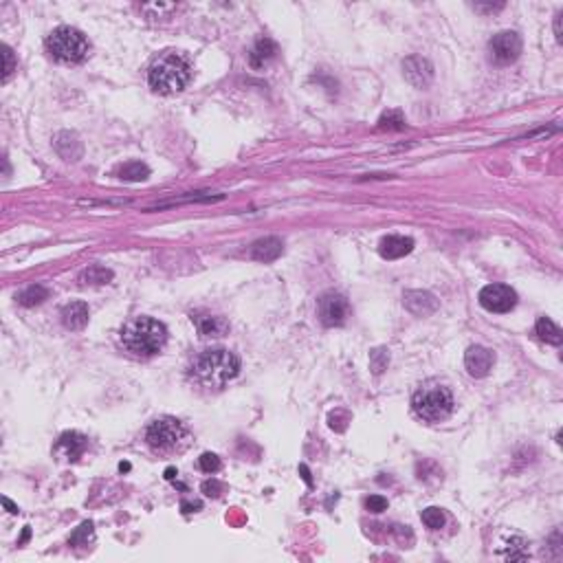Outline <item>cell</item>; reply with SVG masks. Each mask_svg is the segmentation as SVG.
Masks as SVG:
<instances>
[{"label":"cell","mask_w":563,"mask_h":563,"mask_svg":"<svg viewBox=\"0 0 563 563\" xmlns=\"http://www.w3.org/2000/svg\"><path fill=\"white\" fill-rule=\"evenodd\" d=\"M91 539H93V524L86 522V524H82L78 530L73 532V537H71V546H86Z\"/></svg>","instance_id":"obj_26"},{"label":"cell","mask_w":563,"mask_h":563,"mask_svg":"<svg viewBox=\"0 0 563 563\" xmlns=\"http://www.w3.org/2000/svg\"><path fill=\"white\" fill-rule=\"evenodd\" d=\"M119 178L121 181H143V178L150 176V167L141 161H130V163H125L117 170Z\"/></svg>","instance_id":"obj_20"},{"label":"cell","mask_w":563,"mask_h":563,"mask_svg":"<svg viewBox=\"0 0 563 563\" xmlns=\"http://www.w3.org/2000/svg\"><path fill=\"white\" fill-rule=\"evenodd\" d=\"M3 60H5V66H3V82H7L11 78V73L16 71V62H14V51L9 46H3Z\"/></svg>","instance_id":"obj_29"},{"label":"cell","mask_w":563,"mask_h":563,"mask_svg":"<svg viewBox=\"0 0 563 563\" xmlns=\"http://www.w3.org/2000/svg\"><path fill=\"white\" fill-rule=\"evenodd\" d=\"M88 447L86 436L78 431H66L60 436V440L56 443V455L62 460H78Z\"/></svg>","instance_id":"obj_13"},{"label":"cell","mask_w":563,"mask_h":563,"mask_svg":"<svg viewBox=\"0 0 563 563\" xmlns=\"http://www.w3.org/2000/svg\"><path fill=\"white\" fill-rule=\"evenodd\" d=\"M46 297H48V291H46L42 284H33V286L24 289V291L18 295V304H20V306H27V309H31V306L42 304Z\"/></svg>","instance_id":"obj_21"},{"label":"cell","mask_w":563,"mask_h":563,"mask_svg":"<svg viewBox=\"0 0 563 563\" xmlns=\"http://www.w3.org/2000/svg\"><path fill=\"white\" fill-rule=\"evenodd\" d=\"M198 467H200V471H205V473H216V471H220V458L216 455V453H202L200 458H198Z\"/></svg>","instance_id":"obj_27"},{"label":"cell","mask_w":563,"mask_h":563,"mask_svg":"<svg viewBox=\"0 0 563 563\" xmlns=\"http://www.w3.org/2000/svg\"><path fill=\"white\" fill-rule=\"evenodd\" d=\"M167 341V328L152 317H135L121 328V346L139 359H148L163 350Z\"/></svg>","instance_id":"obj_2"},{"label":"cell","mask_w":563,"mask_h":563,"mask_svg":"<svg viewBox=\"0 0 563 563\" xmlns=\"http://www.w3.org/2000/svg\"><path fill=\"white\" fill-rule=\"evenodd\" d=\"M174 475H176V469H167V471H165V477H167V480H174Z\"/></svg>","instance_id":"obj_35"},{"label":"cell","mask_w":563,"mask_h":563,"mask_svg":"<svg viewBox=\"0 0 563 563\" xmlns=\"http://www.w3.org/2000/svg\"><path fill=\"white\" fill-rule=\"evenodd\" d=\"M187 438H190L187 427L172 416H161L155 423H150V427L145 429V443L157 453L181 451L185 449Z\"/></svg>","instance_id":"obj_5"},{"label":"cell","mask_w":563,"mask_h":563,"mask_svg":"<svg viewBox=\"0 0 563 563\" xmlns=\"http://www.w3.org/2000/svg\"><path fill=\"white\" fill-rule=\"evenodd\" d=\"M3 504L7 506V510H9V513H18V506H14V502H11L9 497H3Z\"/></svg>","instance_id":"obj_32"},{"label":"cell","mask_w":563,"mask_h":563,"mask_svg":"<svg viewBox=\"0 0 563 563\" xmlns=\"http://www.w3.org/2000/svg\"><path fill=\"white\" fill-rule=\"evenodd\" d=\"M317 315H319V321L328 328H335V326H344L348 321V315H350V304L348 299L341 295V293H326L319 297L317 301Z\"/></svg>","instance_id":"obj_7"},{"label":"cell","mask_w":563,"mask_h":563,"mask_svg":"<svg viewBox=\"0 0 563 563\" xmlns=\"http://www.w3.org/2000/svg\"><path fill=\"white\" fill-rule=\"evenodd\" d=\"M113 279V271H108L106 267H91L82 273V282L84 284H106V282Z\"/></svg>","instance_id":"obj_22"},{"label":"cell","mask_w":563,"mask_h":563,"mask_svg":"<svg viewBox=\"0 0 563 563\" xmlns=\"http://www.w3.org/2000/svg\"><path fill=\"white\" fill-rule=\"evenodd\" d=\"M403 71H405V78L409 84H414L416 88H427L431 84V78H433V66L425 60V58H407L403 62Z\"/></svg>","instance_id":"obj_11"},{"label":"cell","mask_w":563,"mask_h":563,"mask_svg":"<svg viewBox=\"0 0 563 563\" xmlns=\"http://www.w3.org/2000/svg\"><path fill=\"white\" fill-rule=\"evenodd\" d=\"M299 471L304 473V480H306V482H309V484H311V475H309V469H306V467H299Z\"/></svg>","instance_id":"obj_34"},{"label":"cell","mask_w":563,"mask_h":563,"mask_svg":"<svg viewBox=\"0 0 563 563\" xmlns=\"http://www.w3.org/2000/svg\"><path fill=\"white\" fill-rule=\"evenodd\" d=\"M554 33H557V40L561 42V14L557 16V22H554Z\"/></svg>","instance_id":"obj_33"},{"label":"cell","mask_w":563,"mask_h":563,"mask_svg":"<svg viewBox=\"0 0 563 563\" xmlns=\"http://www.w3.org/2000/svg\"><path fill=\"white\" fill-rule=\"evenodd\" d=\"M495 356L489 348L484 346H471L465 354V368L473 378H484L493 370Z\"/></svg>","instance_id":"obj_10"},{"label":"cell","mask_w":563,"mask_h":563,"mask_svg":"<svg viewBox=\"0 0 563 563\" xmlns=\"http://www.w3.org/2000/svg\"><path fill=\"white\" fill-rule=\"evenodd\" d=\"M192 321H194L200 337H222L229 330V324L220 315H212V313H205V311L192 313Z\"/></svg>","instance_id":"obj_12"},{"label":"cell","mask_w":563,"mask_h":563,"mask_svg":"<svg viewBox=\"0 0 563 563\" xmlns=\"http://www.w3.org/2000/svg\"><path fill=\"white\" fill-rule=\"evenodd\" d=\"M506 557H508V559H526V557H528V552H526V542H524V539H513V542L508 544Z\"/></svg>","instance_id":"obj_28"},{"label":"cell","mask_w":563,"mask_h":563,"mask_svg":"<svg viewBox=\"0 0 563 563\" xmlns=\"http://www.w3.org/2000/svg\"><path fill=\"white\" fill-rule=\"evenodd\" d=\"M403 128H405V119L398 110H390L378 119V130L396 133V130H403Z\"/></svg>","instance_id":"obj_23"},{"label":"cell","mask_w":563,"mask_h":563,"mask_svg":"<svg viewBox=\"0 0 563 563\" xmlns=\"http://www.w3.org/2000/svg\"><path fill=\"white\" fill-rule=\"evenodd\" d=\"M88 40L82 31L73 27H58L46 38V51L56 62L78 64L88 56Z\"/></svg>","instance_id":"obj_6"},{"label":"cell","mask_w":563,"mask_h":563,"mask_svg":"<svg viewBox=\"0 0 563 563\" xmlns=\"http://www.w3.org/2000/svg\"><path fill=\"white\" fill-rule=\"evenodd\" d=\"M277 53V46L273 40L269 38H260L258 42L253 44V48L249 51V64L253 68H264Z\"/></svg>","instance_id":"obj_18"},{"label":"cell","mask_w":563,"mask_h":563,"mask_svg":"<svg viewBox=\"0 0 563 563\" xmlns=\"http://www.w3.org/2000/svg\"><path fill=\"white\" fill-rule=\"evenodd\" d=\"M480 306L489 313H510L517 304V293L506 284H489L480 291Z\"/></svg>","instance_id":"obj_8"},{"label":"cell","mask_w":563,"mask_h":563,"mask_svg":"<svg viewBox=\"0 0 563 563\" xmlns=\"http://www.w3.org/2000/svg\"><path fill=\"white\" fill-rule=\"evenodd\" d=\"M522 53V38L515 31H502L491 38L489 42V56L495 64L506 66L513 64Z\"/></svg>","instance_id":"obj_9"},{"label":"cell","mask_w":563,"mask_h":563,"mask_svg":"<svg viewBox=\"0 0 563 563\" xmlns=\"http://www.w3.org/2000/svg\"><path fill=\"white\" fill-rule=\"evenodd\" d=\"M60 317H62L64 328H68V330H82L88 324V306L84 301H71V304H66L64 309H62Z\"/></svg>","instance_id":"obj_17"},{"label":"cell","mask_w":563,"mask_h":563,"mask_svg":"<svg viewBox=\"0 0 563 563\" xmlns=\"http://www.w3.org/2000/svg\"><path fill=\"white\" fill-rule=\"evenodd\" d=\"M537 335H539V339H544L546 344H552V346H561V341H563L561 328L548 317H542L539 321H537Z\"/></svg>","instance_id":"obj_19"},{"label":"cell","mask_w":563,"mask_h":563,"mask_svg":"<svg viewBox=\"0 0 563 563\" xmlns=\"http://www.w3.org/2000/svg\"><path fill=\"white\" fill-rule=\"evenodd\" d=\"M366 508L370 513H383V510H388V500L381 495H370L366 500Z\"/></svg>","instance_id":"obj_30"},{"label":"cell","mask_w":563,"mask_h":563,"mask_svg":"<svg viewBox=\"0 0 563 563\" xmlns=\"http://www.w3.org/2000/svg\"><path fill=\"white\" fill-rule=\"evenodd\" d=\"M192 82V64L176 51H167L152 62L148 71V84L159 95H174L187 88Z\"/></svg>","instance_id":"obj_3"},{"label":"cell","mask_w":563,"mask_h":563,"mask_svg":"<svg viewBox=\"0 0 563 563\" xmlns=\"http://www.w3.org/2000/svg\"><path fill=\"white\" fill-rule=\"evenodd\" d=\"M202 491H205V495H210V497L214 495L216 497V495H220L216 491H222V484H218V482H205L202 484Z\"/></svg>","instance_id":"obj_31"},{"label":"cell","mask_w":563,"mask_h":563,"mask_svg":"<svg viewBox=\"0 0 563 563\" xmlns=\"http://www.w3.org/2000/svg\"><path fill=\"white\" fill-rule=\"evenodd\" d=\"M403 301L407 306V311L418 315V317H427L431 313H436V309H438L436 297H433L431 293H425V291H409V293H405Z\"/></svg>","instance_id":"obj_14"},{"label":"cell","mask_w":563,"mask_h":563,"mask_svg":"<svg viewBox=\"0 0 563 563\" xmlns=\"http://www.w3.org/2000/svg\"><path fill=\"white\" fill-rule=\"evenodd\" d=\"M423 524L427 526V528H431V530H440L443 526H445V513L440 508H436V506H429V508H425L423 510Z\"/></svg>","instance_id":"obj_24"},{"label":"cell","mask_w":563,"mask_h":563,"mask_svg":"<svg viewBox=\"0 0 563 563\" xmlns=\"http://www.w3.org/2000/svg\"><path fill=\"white\" fill-rule=\"evenodd\" d=\"M282 251H284V242L279 238H262L251 247V258L258 262H275Z\"/></svg>","instance_id":"obj_16"},{"label":"cell","mask_w":563,"mask_h":563,"mask_svg":"<svg viewBox=\"0 0 563 563\" xmlns=\"http://www.w3.org/2000/svg\"><path fill=\"white\" fill-rule=\"evenodd\" d=\"M240 374V359L224 348H214L200 352L192 363V376L198 386L220 390L229 381Z\"/></svg>","instance_id":"obj_1"},{"label":"cell","mask_w":563,"mask_h":563,"mask_svg":"<svg viewBox=\"0 0 563 563\" xmlns=\"http://www.w3.org/2000/svg\"><path fill=\"white\" fill-rule=\"evenodd\" d=\"M412 249H414V240L407 236H388L381 240V247H378L381 255L386 260H398L403 255L412 253Z\"/></svg>","instance_id":"obj_15"},{"label":"cell","mask_w":563,"mask_h":563,"mask_svg":"<svg viewBox=\"0 0 563 563\" xmlns=\"http://www.w3.org/2000/svg\"><path fill=\"white\" fill-rule=\"evenodd\" d=\"M453 394L447 386L438 381H427L416 390L412 407L418 418L425 423H443L453 412Z\"/></svg>","instance_id":"obj_4"},{"label":"cell","mask_w":563,"mask_h":563,"mask_svg":"<svg viewBox=\"0 0 563 563\" xmlns=\"http://www.w3.org/2000/svg\"><path fill=\"white\" fill-rule=\"evenodd\" d=\"M390 366V352L386 348H376L370 354V368L374 374H383V370H388Z\"/></svg>","instance_id":"obj_25"}]
</instances>
